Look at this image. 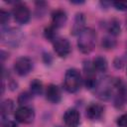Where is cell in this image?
Returning a JSON list of instances; mask_svg holds the SVG:
<instances>
[{"label":"cell","mask_w":127,"mask_h":127,"mask_svg":"<svg viewBox=\"0 0 127 127\" xmlns=\"http://www.w3.org/2000/svg\"><path fill=\"white\" fill-rule=\"evenodd\" d=\"M96 43V33L91 28H85L79 35L77 40L78 50L83 54L90 53Z\"/></svg>","instance_id":"1"},{"label":"cell","mask_w":127,"mask_h":127,"mask_svg":"<svg viewBox=\"0 0 127 127\" xmlns=\"http://www.w3.org/2000/svg\"><path fill=\"white\" fill-rule=\"evenodd\" d=\"M64 88L68 92L77 91L81 84V76H80L79 71L75 68L67 69L64 74Z\"/></svg>","instance_id":"2"},{"label":"cell","mask_w":127,"mask_h":127,"mask_svg":"<svg viewBox=\"0 0 127 127\" xmlns=\"http://www.w3.org/2000/svg\"><path fill=\"white\" fill-rule=\"evenodd\" d=\"M1 39L2 42L7 46L17 48L23 40V34L17 28H7L6 30H2Z\"/></svg>","instance_id":"3"},{"label":"cell","mask_w":127,"mask_h":127,"mask_svg":"<svg viewBox=\"0 0 127 127\" xmlns=\"http://www.w3.org/2000/svg\"><path fill=\"white\" fill-rule=\"evenodd\" d=\"M96 95L98 98L102 100H108L115 93V79L111 80L109 78H105L100 83H97L96 87Z\"/></svg>","instance_id":"4"},{"label":"cell","mask_w":127,"mask_h":127,"mask_svg":"<svg viewBox=\"0 0 127 127\" xmlns=\"http://www.w3.org/2000/svg\"><path fill=\"white\" fill-rule=\"evenodd\" d=\"M127 101V87L120 80L115 79V93L114 102L116 107H122Z\"/></svg>","instance_id":"5"},{"label":"cell","mask_w":127,"mask_h":127,"mask_svg":"<svg viewBox=\"0 0 127 127\" xmlns=\"http://www.w3.org/2000/svg\"><path fill=\"white\" fill-rule=\"evenodd\" d=\"M15 118L18 122L20 123H31L34 118H35V113L34 110L27 105L20 106L16 111H15Z\"/></svg>","instance_id":"6"},{"label":"cell","mask_w":127,"mask_h":127,"mask_svg":"<svg viewBox=\"0 0 127 127\" xmlns=\"http://www.w3.org/2000/svg\"><path fill=\"white\" fill-rule=\"evenodd\" d=\"M84 84L88 89L95 88L97 85L95 69L92 64H90L89 62L84 64Z\"/></svg>","instance_id":"7"},{"label":"cell","mask_w":127,"mask_h":127,"mask_svg":"<svg viewBox=\"0 0 127 127\" xmlns=\"http://www.w3.org/2000/svg\"><path fill=\"white\" fill-rule=\"evenodd\" d=\"M13 16L17 23L26 24L30 20V10L24 4H17L13 9Z\"/></svg>","instance_id":"8"},{"label":"cell","mask_w":127,"mask_h":127,"mask_svg":"<svg viewBox=\"0 0 127 127\" xmlns=\"http://www.w3.org/2000/svg\"><path fill=\"white\" fill-rule=\"evenodd\" d=\"M54 50L61 58H65L70 53V44L64 38H58L54 41Z\"/></svg>","instance_id":"9"},{"label":"cell","mask_w":127,"mask_h":127,"mask_svg":"<svg viewBox=\"0 0 127 127\" xmlns=\"http://www.w3.org/2000/svg\"><path fill=\"white\" fill-rule=\"evenodd\" d=\"M32 67H33V63L27 57L19 58L15 62V64H14V69H15V71L19 75H22V76L28 74L31 71Z\"/></svg>","instance_id":"10"},{"label":"cell","mask_w":127,"mask_h":127,"mask_svg":"<svg viewBox=\"0 0 127 127\" xmlns=\"http://www.w3.org/2000/svg\"><path fill=\"white\" fill-rule=\"evenodd\" d=\"M64 122L67 127H77L79 124V113L76 109H68L64 115Z\"/></svg>","instance_id":"11"},{"label":"cell","mask_w":127,"mask_h":127,"mask_svg":"<svg viewBox=\"0 0 127 127\" xmlns=\"http://www.w3.org/2000/svg\"><path fill=\"white\" fill-rule=\"evenodd\" d=\"M104 108L100 104L92 103L86 108V116L91 120H98L102 117Z\"/></svg>","instance_id":"12"},{"label":"cell","mask_w":127,"mask_h":127,"mask_svg":"<svg viewBox=\"0 0 127 127\" xmlns=\"http://www.w3.org/2000/svg\"><path fill=\"white\" fill-rule=\"evenodd\" d=\"M66 14L63 10H57L52 15V26L56 29H59L63 27L66 22Z\"/></svg>","instance_id":"13"},{"label":"cell","mask_w":127,"mask_h":127,"mask_svg":"<svg viewBox=\"0 0 127 127\" xmlns=\"http://www.w3.org/2000/svg\"><path fill=\"white\" fill-rule=\"evenodd\" d=\"M85 29V17L82 13H77L71 28V33L73 35H79Z\"/></svg>","instance_id":"14"},{"label":"cell","mask_w":127,"mask_h":127,"mask_svg":"<svg viewBox=\"0 0 127 127\" xmlns=\"http://www.w3.org/2000/svg\"><path fill=\"white\" fill-rule=\"evenodd\" d=\"M46 95H47V99L49 101H51L52 103L60 102L61 97H62L60 88L55 84H51L48 86L47 91H46Z\"/></svg>","instance_id":"15"},{"label":"cell","mask_w":127,"mask_h":127,"mask_svg":"<svg viewBox=\"0 0 127 127\" xmlns=\"http://www.w3.org/2000/svg\"><path fill=\"white\" fill-rule=\"evenodd\" d=\"M92 65H93L94 69L97 70V71H99V72H104V71H106L107 66H108L106 59L103 58V57H100V56L96 57V58L93 60Z\"/></svg>","instance_id":"16"},{"label":"cell","mask_w":127,"mask_h":127,"mask_svg":"<svg viewBox=\"0 0 127 127\" xmlns=\"http://www.w3.org/2000/svg\"><path fill=\"white\" fill-rule=\"evenodd\" d=\"M13 108H14V104H13L12 100L6 99L2 102V104H1V116H2L3 120L5 117H7L13 111Z\"/></svg>","instance_id":"17"},{"label":"cell","mask_w":127,"mask_h":127,"mask_svg":"<svg viewBox=\"0 0 127 127\" xmlns=\"http://www.w3.org/2000/svg\"><path fill=\"white\" fill-rule=\"evenodd\" d=\"M107 31L112 35V36H116L121 32V27H120V23L115 20L112 19L108 22L107 24Z\"/></svg>","instance_id":"18"},{"label":"cell","mask_w":127,"mask_h":127,"mask_svg":"<svg viewBox=\"0 0 127 127\" xmlns=\"http://www.w3.org/2000/svg\"><path fill=\"white\" fill-rule=\"evenodd\" d=\"M30 88H31V93L32 94L39 95L43 91V83L39 79H34L30 84Z\"/></svg>","instance_id":"19"},{"label":"cell","mask_w":127,"mask_h":127,"mask_svg":"<svg viewBox=\"0 0 127 127\" xmlns=\"http://www.w3.org/2000/svg\"><path fill=\"white\" fill-rule=\"evenodd\" d=\"M45 37L46 39H48L49 41H55L56 39H58V36H57V29L53 26L49 27V28H46L45 30Z\"/></svg>","instance_id":"20"},{"label":"cell","mask_w":127,"mask_h":127,"mask_svg":"<svg viewBox=\"0 0 127 127\" xmlns=\"http://www.w3.org/2000/svg\"><path fill=\"white\" fill-rule=\"evenodd\" d=\"M101 45L104 49L106 50H109V49H113L115 46H116V41L111 38V37H105L102 42H101Z\"/></svg>","instance_id":"21"},{"label":"cell","mask_w":127,"mask_h":127,"mask_svg":"<svg viewBox=\"0 0 127 127\" xmlns=\"http://www.w3.org/2000/svg\"><path fill=\"white\" fill-rule=\"evenodd\" d=\"M31 95H32V93H28V92H23V93H21L20 96H19V99H18L19 103L22 104V106H23V105H26V104L30 101Z\"/></svg>","instance_id":"22"},{"label":"cell","mask_w":127,"mask_h":127,"mask_svg":"<svg viewBox=\"0 0 127 127\" xmlns=\"http://www.w3.org/2000/svg\"><path fill=\"white\" fill-rule=\"evenodd\" d=\"M9 18H10V15H9L8 12H6V11H4V10H1V11H0V22H1L2 27H4V26L8 23Z\"/></svg>","instance_id":"23"},{"label":"cell","mask_w":127,"mask_h":127,"mask_svg":"<svg viewBox=\"0 0 127 127\" xmlns=\"http://www.w3.org/2000/svg\"><path fill=\"white\" fill-rule=\"evenodd\" d=\"M113 5L117 10H121V11L127 10V1H115L113 2Z\"/></svg>","instance_id":"24"},{"label":"cell","mask_w":127,"mask_h":127,"mask_svg":"<svg viewBox=\"0 0 127 127\" xmlns=\"http://www.w3.org/2000/svg\"><path fill=\"white\" fill-rule=\"evenodd\" d=\"M117 124L120 127H127V113L121 115L118 119H117Z\"/></svg>","instance_id":"25"},{"label":"cell","mask_w":127,"mask_h":127,"mask_svg":"<svg viewBox=\"0 0 127 127\" xmlns=\"http://www.w3.org/2000/svg\"><path fill=\"white\" fill-rule=\"evenodd\" d=\"M4 127H17V125L12 121H6V123H4Z\"/></svg>","instance_id":"26"}]
</instances>
